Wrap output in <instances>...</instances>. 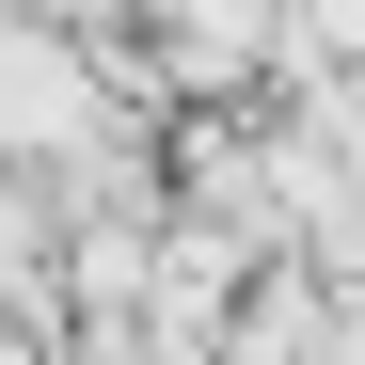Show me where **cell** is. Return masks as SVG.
Segmentation results:
<instances>
[{
	"instance_id": "cell-1",
	"label": "cell",
	"mask_w": 365,
	"mask_h": 365,
	"mask_svg": "<svg viewBox=\"0 0 365 365\" xmlns=\"http://www.w3.org/2000/svg\"><path fill=\"white\" fill-rule=\"evenodd\" d=\"M0 159L48 175V191H80V175H143V111L111 96V48L32 16V0H0Z\"/></svg>"
},
{
	"instance_id": "cell-2",
	"label": "cell",
	"mask_w": 365,
	"mask_h": 365,
	"mask_svg": "<svg viewBox=\"0 0 365 365\" xmlns=\"http://www.w3.org/2000/svg\"><path fill=\"white\" fill-rule=\"evenodd\" d=\"M32 16H64V32H111V16H128V0H32Z\"/></svg>"
}]
</instances>
